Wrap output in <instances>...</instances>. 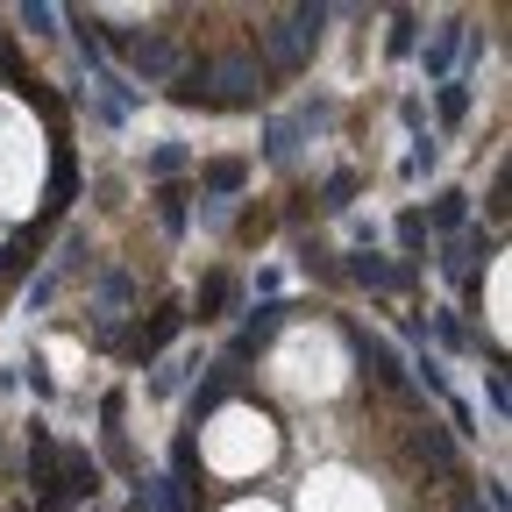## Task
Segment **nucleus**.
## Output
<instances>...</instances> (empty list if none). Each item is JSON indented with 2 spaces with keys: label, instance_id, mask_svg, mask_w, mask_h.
<instances>
[{
  "label": "nucleus",
  "instance_id": "1",
  "mask_svg": "<svg viewBox=\"0 0 512 512\" xmlns=\"http://www.w3.org/2000/svg\"><path fill=\"white\" fill-rule=\"evenodd\" d=\"M171 100H207V107H249L264 100V64H256L249 50H228L214 64H200V72H185L171 86Z\"/></svg>",
  "mask_w": 512,
  "mask_h": 512
},
{
  "label": "nucleus",
  "instance_id": "2",
  "mask_svg": "<svg viewBox=\"0 0 512 512\" xmlns=\"http://www.w3.org/2000/svg\"><path fill=\"white\" fill-rule=\"evenodd\" d=\"M320 29H328V8H292V15H271V22H264V57L278 64V72H299L306 50L320 43Z\"/></svg>",
  "mask_w": 512,
  "mask_h": 512
},
{
  "label": "nucleus",
  "instance_id": "3",
  "mask_svg": "<svg viewBox=\"0 0 512 512\" xmlns=\"http://www.w3.org/2000/svg\"><path fill=\"white\" fill-rule=\"evenodd\" d=\"M128 64H136V79H143V86H171V79L185 72V57H178L171 36H143L136 50H128Z\"/></svg>",
  "mask_w": 512,
  "mask_h": 512
},
{
  "label": "nucleus",
  "instance_id": "4",
  "mask_svg": "<svg viewBox=\"0 0 512 512\" xmlns=\"http://www.w3.org/2000/svg\"><path fill=\"white\" fill-rule=\"evenodd\" d=\"M456 50H463V22H434V36H427V50H420L427 79H448V72H456Z\"/></svg>",
  "mask_w": 512,
  "mask_h": 512
},
{
  "label": "nucleus",
  "instance_id": "5",
  "mask_svg": "<svg viewBox=\"0 0 512 512\" xmlns=\"http://www.w3.org/2000/svg\"><path fill=\"white\" fill-rule=\"evenodd\" d=\"M356 349H363V363H370V370H377L384 384H399V377H406V370H399V349H392V342H384V335H370V328H356Z\"/></svg>",
  "mask_w": 512,
  "mask_h": 512
},
{
  "label": "nucleus",
  "instance_id": "6",
  "mask_svg": "<svg viewBox=\"0 0 512 512\" xmlns=\"http://www.w3.org/2000/svg\"><path fill=\"white\" fill-rule=\"evenodd\" d=\"M349 271H356L370 292H399V285H406V271H399V264H384V256H356Z\"/></svg>",
  "mask_w": 512,
  "mask_h": 512
},
{
  "label": "nucleus",
  "instance_id": "7",
  "mask_svg": "<svg viewBox=\"0 0 512 512\" xmlns=\"http://www.w3.org/2000/svg\"><path fill=\"white\" fill-rule=\"evenodd\" d=\"M178 320H185V313H178V306H164V313H157V320H150V335H136V363H143V356H157V349H164V342H171V335H178Z\"/></svg>",
  "mask_w": 512,
  "mask_h": 512
},
{
  "label": "nucleus",
  "instance_id": "8",
  "mask_svg": "<svg viewBox=\"0 0 512 512\" xmlns=\"http://www.w3.org/2000/svg\"><path fill=\"white\" fill-rule=\"evenodd\" d=\"M242 178H249V171H242L235 157H221V164H207V192H214V200H228V192H242Z\"/></svg>",
  "mask_w": 512,
  "mask_h": 512
},
{
  "label": "nucleus",
  "instance_id": "9",
  "mask_svg": "<svg viewBox=\"0 0 512 512\" xmlns=\"http://www.w3.org/2000/svg\"><path fill=\"white\" fill-rule=\"evenodd\" d=\"M470 221V192H441L434 200V228H463Z\"/></svg>",
  "mask_w": 512,
  "mask_h": 512
},
{
  "label": "nucleus",
  "instance_id": "10",
  "mask_svg": "<svg viewBox=\"0 0 512 512\" xmlns=\"http://www.w3.org/2000/svg\"><path fill=\"white\" fill-rule=\"evenodd\" d=\"M470 114V79H448L441 86V121H463Z\"/></svg>",
  "mask_w": 512,
  "mask_h": 512
},
{
  "label": "nucleus",
  "instance_id": "11",
  "mask_svg": "<svg viewBox=\"0 0 512 512\" xmlns=\"http://www.w3.org/2000/svg\"><path fill=\"white\" fill-rule=\"evenodd\" d=\"M406 50H420V15H399L392 22V57H406Z\"/></svg>",
  "mask_w": 512,
  "mask_h": 512
},
{
  "label": "nucleus",
  "instance_id": "12",
  "mask_svg": "<svg viewBox=\"0 0 512 512\" xmlns=\"http://www.w3.org/2000/svg\"><path fill=\"white\" fill-rule=\"evenodd\" d=\"M185 370H192V356H171V363L150 377V392H178V384H185Z\"/></svg>",
  "mask_w": 512,
  "mask_h": 512
},
{
  "label": "nucleus",
  "instance_id": "13",
  "mask_svg": "<svg viewBox=\"0 0 512 512\" xmlns=\"http://www.w3.org/2000/svg\"><path fill=\"white\" fill-rule=\"evenodd\" d=\"M150 171H157V178H171V171H185V150H178V143H164V150H150Z\"/></svg>",
  "mask_w": 512,
  "mask_h": 512
},
{
  "label": "nucleus",
  "instance_id": "14",
  "mask_svg": "<svg viewBox=\"0 0 512 512\" xmlns=\"http://www.w3.org/2000/svg\"><path fill=\"white\" fill-rule=\"evenodd\" d=\"M50 22H57V8H43V0H36V8H22V29H29V36H50Z\"/></svg>",
  "mask_w": 512,
  "mask_h": 512
},
{
  "label": "nucleus",
  "instance_id": "15",
  "mask_svg": "<svg viewBox=\"0 0 512 512\" xmlns=\"http://www.w3.org/2000/svg\"><path fill=\"white\" fill-rule=\"evenodd\" d=\"M399 242L420 249V242H427V214H399Z\"/></svg>",
  "mask_w": 512,
  "mask_h": 512
},
{
  "label": "nucleus",
  "instance_id": "16",
  "mask_svg": "<svg viewBox=\"0 0 512 512\" xmlns=\"http://www.w3.org/2000/svg\"><path fill=\"white\" fill-rule=\"evenodd\" d=\"M221 306H228V278H207L200 285V313H221Z\"/></svg>",
  "mask_w": 512,
  "mask_h": 512
},
{
  "label": "nucleus",
  "instance_id": "17",
  "mask_svg": "<svg viewBox=\"0 0 512 512\" xmlns=\"http://www.w3.org/2000/svg\"><path fill=\"white\" fill-rule=\"evenodd\" d=\"M72 192H79V164L57 157V200H72Z\"/></svg>",
  "mask_w": 512,
  "mask_h": 512
},
{
  "label": "nucleus",
  "instance_id": "18",
  "mask_svg": "<svg viewBox=\"0 0 512 512\" xmlns=\"http://www.w3.org/2000/svg\"><path fill=\"white\" fill-rule=\"evenodd\" d=\"M349 192H356V178L342 171V178H328V207H349Z\"/></svg>",
  "mask_w": 512,
  "mask_h": 512
},
{
  "label": "nucleus",
  "instance_id": "19",
  "mask_svg": "<svg viewBox=\"0 0 512 512\" xmlns=\"http://www.w3.org/2000/svg\"><path fill=\"white\" fill-rule=\"evenodd\" d=\"M164 228H171V235L185 228V200H178V192H164Z\"/></svg>",
  "mask_w": 512,
  "mask_h": 512
}]
</instances>
